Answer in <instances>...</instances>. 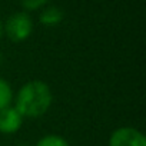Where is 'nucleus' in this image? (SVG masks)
Instances as JSON below:
<instances>
[{
  "mask_svg": "<svg viewBox=\"0 0 146 146\" xmlns=\"http://www.w3.org/2000/svg\"><path fill=\"white\" fill-rule=\"evenodd\" d=\"M52 100L53 95L49 85L42 80H32L23 85L17 92L15 109L22 117H40L49 110Z\"/></svg>",
  "mask_w": 146,
  "mask_h": 146,
  "instance_id": "obj_1",
  "label": "nucleus"
},
{
  "mask_svg": "<svg viewBox=\"0 0 146 146\" xmlns=\"http://www.w3.org/2000/svg\"><path fill=\"white\" fill-rule=\"evenodd\" d=\"M6 36L12 42H23L26 40L33 32V22L32 17L26 12H17L12 15L7 22L3 25Z\"/></svg>",
  "mask_w": 146,
  "mask_h": 146,
  "instance_id": "obj_2",
  "label": "nucleus"
},
{
  "mask_svg": "<svg viewBox=\"0 0 146 146\" xmlns=\"http://www.w3.org/2000/svg\"><path fill=\"white\" fill-rule=\"evenodd\" d=\"M109 146H146V137L140 130L123 126L110 135Z\"/></svg>",
  "mask_w": 146,
  "mask_h": 146,
  "instance_id": "obj_3",
  "label": "nucleus"
},
{
  "mask_svg": "<svg viewBox=\"0 0 146 146\" xmlns=\"http://www.w3.org/2000/svg\"><path fill=\"white\" fill-rule=\"evenodd\" d=\"M23 123L22 115L15 109V106H9L0 110V132L10 135L16 133Z\"/></svg>",
  "mask_w": 146,
  "mask_h": 146,
  "instance_id": "obj_4",
  "label": "nucleus"
},
{
  "mask_svg": "<svg viewBox=\"0 0 146 146\" xmlns=\"http://www.w3.org/2000/svg\"><path fill=\"white\" fill-rule=\"evenodd\" d=\"M39 20H40V23L44 25V26H56V25H59V23L63 20V12H62V9H59L57 6L46 7V9L40 13Z\"/></svg>",
  "mask_w": 146,
  "mask_h": 146,
  "instance_id": "obj_5",
  "label": "nucleus"
},
{
  "mask_svg": "<svg viewBox=\"0 0 146 146\" xmlns=\"http://www.w3.org/2000/svg\"><path fill=\"white\" fill-rule=\"evenodd\" d=\"M13 100V90L7 80L0 78V110L9 108Z\"/></svg>",
  "mask_w": 146,
  "mask_h": 146,
  "instance_id": "obj_6",
  "label": "nucleus"
},
{
  "mask_svg": "<svg viewBox=\"0 0 146 146\" xmlns=\"http://www.w3.org/2000/svg\"><path fill=\"white\" fill-rule=\"evenodd\" d=\"M36 146H69V143L59 135H46L37 140Z\"/></svg>",
  "mask_w": 146,
  "mask_h": 146,
  "instance_id": "obj_7",
  "label": "nucleus"
},
{
  "mask_svg": "<svg viewBox=\"0 0 146 146\" xmlns=\"http://www.w3.org/2000/svg\"><path fill=\"white\" fill-rule=\"evenodd\" d=\"M49 0H20L22 6L26 10H37L40 7H43Z\"/></svg>",
  "mask_w": 146,
  "mask_h": 146,
  "instance_id": "obj_8",
  "label": "nucleus"
},
{
  "mask_svg": "<svg viewBox=\"0 0 146 146\" xmlns=\"http://www.w3.org/2000/svg\"><path fill=\"white\" fill-rule=\"evenodd\" d=\"M3 35H5V29H3V22L0 19V39L3 37Z\"/></svg>",
  "mask_w": 146,
  "mask_h": 146,
  "instance_id": "obj_9",
  "label": "nucleus"
},
{
  "mask_svg": "<svg viewBox=\"0 0 146 146\" xmlns=\"http://www.w3.org/2000/svg\"><path fill=\"white\" fill-rule=\"evenodd\" d=\"M2 60H3V54H2V52H0V63H2Z\"/></svg>",
  "mask_w": 146,
  "mask_h": 146,
  "instance_id": "obj_10",
  "label": "nucleus"
},
{
  "mask_svg": "<svg viewBox=\"0 0 146 146\" xmlns=\"http://www.w3.org/2000/svg\"><path fill=\"white\" fill-rule=\"evenodd\" d=\"M19 146H29V145H19Z\"/></svg>",
  "mask_w": 146,
  "mask_h": 146,
  "instance_id": "obj_11",
  "label": "nucleus"
}]
</instances>
